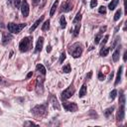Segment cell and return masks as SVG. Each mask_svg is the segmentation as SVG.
<instances>
[{
    "instance_id": "ffe728a7",
    "label": "cell",
    "mask_w": 127,
    "mask_h": 127,
    "mask_svg": "<svg viewBox=\"0 0 127 127\" xmlns=\"http://www.w3.org/2000/svg\"><path fill=\"white\" fill-rule=\"evenodd\" d=\"M118 2H119V0H113V1H111V3H109V5H108L109 9H110V10H114L115 7L117 6Z\"/></svg>"
},
{
    "instance_id": "ba28073f",
    "label": "cell",
    "mask_w": 127,
    "mask_h": 127,
    "mask_svg": "<svg viewBox=\"0 0 127 127\" xmlns=\"http://www.w3.org/2000/svg\"><path fill=\"white\" fill-rule=\"evenodd\" d=\"M20 7H21V12H22L23 17H28V15H29V4L27 2V0H23Z\"/></svg>"
},
{
    "instance_id": "ab89813d",
    "label": "cell",
    "mask_w": 127,
    "mask_h": 127,
    "mask_svg": "<svg viewBox=\"0 0 127 127\" xmlns=\"http://www.w3.org/2000/svg\"><path fill=\"white\" fill-rule=\"evenodd\" d=\"M105 30H106V27H103V28H101V29H100V31H99V33H100V34H102V32H103V31H105Z\"/></svg>"
},
{
    "instance_id": "484cf974",
    "label": "cell",
    "mask_w": 127,
    "mask_h": 127,
    "mask_svg": "<svg viewBox=\"0 0 127 127\" xmlns=\"http://www.w3.org/2000/svg\"><path fill=\"white\" fill-rule=\"evenodd\" d=\"M79 29H80V24H79V23L76 24V28H75V31H73V36H75V37H77V36L79 35Z\"/></svg>"
},
{
    "instance_id": "d4e9b609",
    "label": "cell",
    "mask_w": 127,
    "mask_h": 127,
    "mask_svg": "<svg viewBox=\"0 0 127 127\" xmlns=\"http://www.w3.org/2000/svg\"><path fill=\"white\" fill-rule=\"evenodd\" d=\"M50 29V20L46 21V22L43 24V26H42V30L43 31H48Z\"/></svg>"
},
{
    "instance_id": "277c9868",
    "label": "cell",
    "mask_w": 127,
    "mask_h": 127,
    "mask_svg": "<svg viewBox=\"0 0 127 127\" xmlns=\"http://www.w3.org/2000/svg\"><path fill=\"white\" fill-rule=\"evenodd\" d=\"M26 26L25 23L23 24H15V23H8L7 25V28L9 30V32H11V33H14V34H18L21 32L24 27Z\"/></svg>"
},
{
    "instance_id": "f546056e",
    "label": "cell",
    "mask_w": 127,
    "mask_h": 127,
    "mask_svg": "<svg viewBox=\"0 0 127 127\" xmlns=\"http://www.w3.org/2000/svg\"><path fill=\"white\" fill-rule=\"evenodd\" d=\"M66 58H67L66 53H65V52H63V53H62V55H61V58H60V64H63L64 61L66 60Z\"/></svg>"
},
{
    "instance_id": "ac0fdd59",
    "label": "cell",
    "mask_w": 127,
    "mask_h": 127,
    "mask_svg": "<svg viewBox=\"0 0 127 127\" xmlns=\"http://www.w3.org/2000/svg\"><path fill=\"white\" fill-rule=\"evenodd\" d=\"M109 51H110V48H104V47H102V49L100 50V56L101 57H106L108 55Z\"/></svg>"
},
{
    "instance_id": "4dcf8cb0",
    "label": "cell",
    "mask_w": 127,
    "mask_h": 127,
    "mask_svg": "<svg viewBox=\"0 0 127 127\" xmlns=\"http://www.w3.org/2000/svg\"><path fill=\"white\" fill-rule=\"evenodd\" d=\"M108 38H109V36H108V35H106V36H105V37L103 38V40H102V42H101V48H102V47H104V45L107 43V40H108Z\"/></svg>"
},
{
    "instance_id": "4316f807",
    "label": "cell",
    "mask_w": 127,
    "mask_h": 127,
    "mask_svg": "<svg viewBox=\"0 0 127 127\" xmlns=\"http://www.w3.org/2000/svg\"><path fill=\"white\" fill-rule=\"evenodd\" d=\"M113 110H114V107L112 106V107H109V108H107V109H105V111H104V115L106 116V117H108V116L113 112Z\"/></svg>"
},
{
    "instance_id": "7a4b0ae2",
    "label": "cell",
    "mask_w": 127,
    "mask_h": 127,
    "mask_svg": "<svg viewBox=\"0 0 127 127\" xmlns=\"http://www.w3.org/2000/svg\"><path fill=\"white\" fill-rule=\"evenodd\" d=\"M82 46L80 43H75L73 45L70 46L69 48V53L73 57V58H79L82 54Z\"/></svg>"
},
{
    "instance_id": "4fadbf2b",
    "label": "cell",
    "mask_w": 127,
    "mask_h": 127,
    "mask_svg": "<svg viewBox=\"0 0 127 127\" xmlns=\"http://www.w3.org/2000/svg\"><path fill=\"white\" fill-rule=\"evenodd\" d=\"M43 20H44V15H43V16H41V18H40V19H38V20L36 21V22L34 23V25L30 28V32H33V31H35V29H36V28H37V27H38V26L42 23V21H43Z\"/></svg>"
},
{
    "instance_id": "5bb4252c",
    "label": "cell",
    "mask_w": 127,
    "mask_h": 127,
    "mask_svg": "<svg viewBox=\"0 0 127 127\" xmlns=\"http://www.w3.org/2000/svg\"><path fill=\"white\" fill-rule=\"evenodd\" d=\"M122 70H123V68H122V67H120V68L118 69V71H117V77H116V79H115V82H114V84H115V86H117V84H118V83L121 81Z\"/></svg>"
},
{
    "instance_id": "8fae6325",
    "label": "cell",
    "mask_w": 127,
    "mask_h": 127,
    "mask_svg": "<svg viewBox=\"0 0 127 127\" xmlns=\"http://www.w3.org/2000/svg\"><path fill=\"white\" fill-rule=\"evenodd\" d=\"M43 45H44V38L40 37L37 41V45H36V52H41L42 49H43Z\"/></svg>"
},
{
    "instance_id": "60d3db41",
    "label": "cell",
    "mask_w": 127,
    "mask_h": 127,
    "mask_svg": "<svg viewBox=\"0 0 127 127\" xmlns=\"http://www.w3.org/2000/svg\"><path fill=\"white\" fill-rule=\"evenodd\" d=\"M32 76H33V72H32V71H31V72H29V73H28V76H27V79H29V78H31Z\"/></svg>"
},
{
    "instance_id": "52a82bcc",
    "label": "cell",
    "mask_w": 127,
    "mask_h": 127,
    "mask_svg": "<svg viewBox=\"0 0 127 127\" xmlns=\"http://www.w3.org/2000/svg\"><path fill=\"white\" fill-rule=\"evenodd\" d=\"M64 108L67 111H71V112H75L78 110V105L75 102H64Z\"/></svg>"
},
{
    "instance_id": "836d02e7",
    "label": "cell",
    "mask_w": 127,
    "mask_h": 127,
    "mask_svg": "<svg viewBox=\"0 0 127 127\" xmlns=\"http://www.w3.org/2000/svg\"><path fill=\"white\" fill-rule=\"evenodd\" d=\"M96 5H97V0H91V2H90V7H91V8H94Z\"/></svg>"
},
{
    "instance_id": "d6986e66",
    "label": "cell",
    "mask_w": 127,
    "mask_h": 127,
    "mask_svg": "<svg viewBox=\"0 0 127 127\" xmlns=\"http://www.w3.org/2000/svg\"><path fill=\"white\" fill-rule=\"evenodd\" d=\"M86 94H87V87H86V84H83L79 90V97H83Z\"/></svg>"
},
{
    "instance_id": "9c48e42d",
    "label": "cell",
    "mask_w": 127,
    "mask_h": 127,
    "mask_svg": "<svg viewBox=\"0 0 127 127\" xmlns=\"http://www.w3.org/2000/svg\"><path fill=\"white\" fill-rule=\"evenodd\" d=\"M125 104H120V108L117 112V115H116V118H117V121L121 122L124 119V115H125V107H124Z\"/></svg>"
},
{
    "instance_id": "7c38bea8",
    "label": "cell",
    "mask_w": 127,
    "mask_h": 127,
    "mask_svg": "<svg viewBox=\"0 0 127 127\" xmlns=\"http://www.w3.org/2000/svg\"><path fill=\"white\" fill-rule=\"evenodd\" d=\"M51 101H52V104H53V106H54L55 109H60V104H59V101L57 99L56 96H54V95H52L51 96Z\"/></svg>"
},
{
    "instance_id": "7bdbcfd3",
    "label": "cell",
    "mask_w": 127,
    "mask_h": 127,
    "mask_svg": "<svg viewBox=\"0 0 127 127\" xmlns=\"http://www.w3.org/2000/svg\"><path fill=\"white\" fill-rule=\"evenodd\" d=\"M126 56H127V52H125V54H124V58H123L124 62H126Z\"/></svg>"
},
{
    "instance_id": "5b68a950",
    "label": "cell",
    "mask_w": 127,
    "mask_h": 127,
    "mask_svg": "<svg viewBox=\"0 0 127 127\" xmlns=\"http://www.w3.org/2000/svg\"><path fill=\"white\" fill-rule=\"evenodd\" d=\"M75 91H76L75 87H73L72 84H71V86H70L67 89H65V90L62 92V96H61L62 99H63V100H66V99L71 97L72 95H73V93H75Z\"/></svg>"
},
{
    "instance_id": "f6af8a7d",
    "label": "cell",
    "mask_w": 127,
    "mask_h": 127,
    "mask_svg": "<svg viewBox=\"0 0 127 127\" xmlns=\"http://www.w3.org/2000/svg\"><path fill=\"white\" fill-rule=\"evenodd\" d=\"M105 1H106V0H105Z\"/></svg>"
},
{
    "instance_id": "2e32d148",
    "label": "cell",
    "mask_w": 127,
    "mask_h": 127,
    "mask_svg": "<svg viewBox=\"0 0 127 127\" xmlns=\"http://www.w3.org/2000/svg\"><path fill=\"white\" fill-rule=\"evenodd\" d=\"M58 5H59V0H56V2L53 4V6H52V8H51V11H50V16H53L55 14V12H56V10H57V8H58Z\"/></svg>"
},
{
    "instance_id": "f1b7e54d",
    "label": "cell",
    "mask_w": 127,
    "mask_h": 127,
    "mask_svg": "<svg viewBox=\"0 0 127 127\" xmlns=\"http://www.w3.org/2000/svg\"><path fill=\"white\" fill-rule=\"evenodd\" d=\"M100 40H101V34H100V33H98L96 36H95V39H94V43H95V44H98Z\"/></svg>"
},
{
    "instance_id": "83f0119b",
    "label": "cell",
    "mask_w": 127,
    "mask_h": 127,
    "mask_svg": "<svg viewBox=\"0 0 127 127\" xmlns=\"http://www.w3.org/2000/svg\"><path fill=\"white\" fill-rule=\"evenodd\" d=\"M121 13H122L121 9L117 10V12H116V13H115V15H114V21H117V20H119V18L121 17Z\"/></svg>"
},
{
    "instance_id": "e575fe53",
    "label": "cell",
    "mask_w": 127,
    "mask_h": 127,
    "mask_svg": "<svg viewBox=\"0 0 127 127\" xmlns=\"http://www.w3.org/2000/svg\"><path fill=\"white\" fill-rule=\"evenodd\" d=\"M14 4H15V7L16 8H19L21 5H20V0H14Z\"/></svg>"
},
{
    "instance_id": "9a60e30c",
    "label": "cell",
    "mask_w": 127,
    "mask_h": 127,
    "mask_svg": "<svg viewBox=\"0 0 127 127\" xmlns=\"http://www.w3.org/2000/svg\"><path fill=\"white\" fill-rule=\"evenodd\" d=\"M119 55H120V48L118 47L117 49L115 50V52L113 53V55H112V59L114 62H117L119 60Z\"/></svg>"
},
{
    "instance_id": "b9f144b4",
    "label": "cell",
    "mask_w": 127,
    "mask_h": 127,
    "mask_svg": "<svg viewBox=\"0 0 127 127\" xmlns=\"http://www.w3.org/2000/svg\"><path fill=\"white\" fill-rule=\"evenodd\" d=\"M91 75H92V72L90 71V72L88 73V76H87V79H90V78H91Z\"/></svg>"
},
{
    "instance_id": "e0dca14e",
    "label": "cell",
    "mask_w": 127,
    "mask_h": 127,
    "mask_svg": "<svg viewBox=\"0 0 127 127\" xmlns=\"http://www.w3.org/2000/svg\"><path fill=\"white\" fill-rule=\"evenodd\" d=\"M36 69H37V71H39V72H41L42 75H46V69H45V67L42 65V64H38L37 65V67H36Z\"/></svg>"
},
{
    "instance_id": "603a6c76",
    "label": "cell",
    "mask_w": 127,
    "mask_h": 127,
    "mask_svg": "<svg viewBox=\"0 0 127 127\" xmlns=\"http://www.w3.org/2000/svg\"><path fill=\"white\" fill-rule=\"evenodd\" d=\"M119 103L120 104H125V95L123 90H120V95H119Z\"/></svg>"
},
{
    "instance_id": "ee69618b",
    "label": "cell",
    "mask_w": 127,
    "mask_h": 127,
    "mask_svg": "<svg viewBox=\"0 0 127 127\" xmlns=\"http://www.w3.org/2000/svg\"><path fill=\"white\" fill-rule=\"evenodd\" d=\"M1 80H2V78H1V77H0V81H1Z\"/></svg>"
},
{
    "instance_id": "d590c367",
    "label": "cell",
    "mask_w": 127,
    "mask_h": 127,
    "mask_svg": "<svg viewBox=\"0 0 127 127\" xmlns=\"http://www.w3.org/2000/svg\"><path fill=\"white\" fill-rule=\"evenodd\" d=\"M98 79H99V80H103V79H105L104 75H102V72H99V73H98Z\"/></svg>"
},
{
    "instance_id": "3957f363",
    "label": "cell",
    "mask_w": 127,
    "mask_h": 127,
    "mask_svg": "<svg viewBox=\"0 0 127 127\" xmlns=\"http://www.w3.org/2000/svg\"><path fill=\"white\" fill-rule=\"evenodd\" d=\"M32 112L35 116H40V117H43L46 116L48 111H47V104H40L36 105V106L32 109Z\"/></svg>"
},
{
    "instance_id": "6da1fadb",
    "label": "cell",
    "mask_w": 127,
    "mask_h": 127,
    "mask_svg": "<svg viewBox=\"0 0 127 127\" xmlns=\"http://www.w3.org/2000/svg\"><path fill=\"white\" fill-rule=\"evenodd\" d=\"M32 45H33V38L32 37H25L20 42L19 49L22 53H26L29 50H31Z\"/></svg>"
},
{
    "instance_id": "44dd1931",
    "label": "cell",
    "mask_w": 127,
    "mask_h": 127,
    "mask_svg": "<svg viewBox=\"0 0 127 127\" xmlns=\"http://www.w3.org/2000/svg\"><path fill=\"white\" fill-rule=\"evenodd\" d=\"M80 20H81V14H80V12H79V13L77 14L76 18L72 20V23L76 25V24H78V23H79V22H80Z\"/></svg>"
},
{
    "instance_id": "30bf717a",
    "label": "cell",
    "mask_w": 127,
    "mask_h": 127,
    "mask_svg": "<svg viewBox=\"0 0 127 127\" xmlns=\"http://www.w3.org/2000/svg\"><path fill=\"white\" fill-rule=\"evenodd\" d=\"M11 40H12V35L11 34L5 33V32L2 34V44L3 45H7Z\"/></svg>"
},
{
    "instance_id": "7402d4cb",
    "label": "cell",
    "mask_w": 127,
    "mask_h": 127,
    "mask_svg": "<svg viewBox=\"0 0 127 127\" xmlns=\"http://www.w3.org/2000/svg\"><path fill=\"white\" fill-rule=\"evenodd\" d=\"M60 24H61V27L63 29H65L67 27V21H66V18L64 16H62L61 19H60Z\"/></svg>"
},
{
    "instance_id": "8992f818",
    "label": "cell",
    "mask_w": 127,
    "mask_h": 127,
    "mask_svg": "<svg viewBox=\"0 0 127 127\" xmlns=\"http://www.w3.org/2000/svg\"><path fill=\"white\" fill-rule=\"evenodd\" d=\"M73 7V0H67L64 2L61 7V12H70Z\"/></svg>"
},
{
    "instance_id": "1f68e13d",
    "label": "cell",
    "mask_w": 127,
    "mask_h": 127,
    "mask_svg": "<svg viewBox=\"0 0 127 127\" xmlns=\"http://www.w3.org/2000/svg\"><path fill=\"white\" fill-rule=\"evenodd\" d=\"M98 12L100 14H105V13H106V8H105L104 6H100L99 9H98Z\"/></svg>"
},
{
    "instance_id": "8d00e7d4",
    "label": "cell",
    "mask_w": 127,
    "mask_h": 127,
    "mask_svg": "<svg viewBox=\"0 0 127 127\" xmlns=\"http://www.w3.org/2000/svg\"><path fill=\"white\" fill-rule=\"evenodd\" d=\"M40 1H41V0H33V5H34V6H37V5L40 3Z\"/></svg>"
},
{
    "instance_id": "74e56055",
    "label": "cell",
    "mask_w": 127,
    "mask_h": 127,
    "mask_svg": "<svg viewBox=\"0 0 127 127\" xmlns=\"http://www.w3.org/2000/svg\"><path fill=\"white\" fill-rule=\"evenodd\" d=\"M52 51V47H51V45H49L48 47H47V53H50Z\"/></svg>"
},
{
    "instance_id": "cb8c5ba5",
    "label": "cell",
    "mask_w": 127,
    "mask_h": 127,
    "mask_svg": "<svg viewBox=\"0 0 127 127\" xmlns=\"http://www.w3.org/2000/svg\"><path fill=\"white\" fill-rule=\"evenodd\" d=\"M63 71H64V72H66V73H69V72L71 71V65H70V64H67L66 66H64V68H63Z\"/></svg>"
},
{
    "instance_id": "d6a6232c",
    "label": "cell",
    "mask_w": 127,
    "mask_h": 127,
    "mask_svg": "<svg viewBox=\"0 0 127 127\" xmlns=\"http://www.w3.org/2000/svg\"><path fill=\"white\" fill-rule=\"evenodd\" d=\"M116 94H117V91H116L115 89L112 90V91L110 92V98H111V99H114V98L116 97Z\"/></svg>"
},
{
    "instance_id": "f35d334b",
    "label": "cell",
    "mask_w": 127,
    "mask_h": 127,
    "mask_svg": "<svg viewBox=\"0 0 127 127\" xmlns=\"http://www.w3.org/2000/svg\"><path fill=\"white\" fill-rule=\"evenodd\" d=\"M25 125H36L34 122H26Z\"/></svg>"
}]
</instances>
